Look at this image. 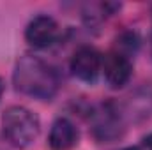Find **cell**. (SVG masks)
Listing matches in <instances>:
<instances>
[{
  "label": "cell",
  "mask_w": 152,
  "mask_h": 150,
  "mask_svg": "<svg viewBox=\"0 0 152 150\" xmlns=\"http://www.w3.org/2000/svg\"><path fill=\"white\" fill-rule=\"evenodd\" d=\"M12 83L20 94L39 101H51L60 88L57 71L42 58L32 55H25L16 62Z\"/></svg>",
  "instance_id": "obj_1"
},
{
  "label": "cell",
  "mask_w": 152,
  "mask_h": 150,
  "mask_svg": "<svg viewBox=\"0 0 152 150\" xmlns=\"http://www.w3.org/2000/svg\"><path fill=\"white\" fill-rule=\"evenodd\" d=\"M39 133V117L25 106H9L2 115V134L14 149L30 147L37 140Z\"/></svg>",
  "instance_id": "obj_2"
},
{
  "label": "cell",
  "mask_w": 152,
  "mask_h": 150,
  "mask_svg": "<svg viewBox=\"0 0 152 150\" xmlns=\"http://www.w3.org/2000/svg\"><path fill=\"white\" fill-rule=\"evenodd\" d=\"M92 120V134L101 143H112L124 136L126 133V120L120 113V106L110 101L103 103L90 113Z\"/></svg>",
  "instance_id": "obj_3"
},
{
  "label": "cell",
  "mask_w": 152,
  "mask_h": 150,
  "mask_svg": "<svg viewBox=\"0 0 152 150\" xmlns=\"http://www.w3.org/2000/svg\"><path fill=\"white\" fill-rule=\"evenodd\" d=\"M118 106L126 124H142L152 118V83H143L134 88Z\"/></svg>",
  "instance_id": "obj_4"
},
{
  "label": "cell",
  "mask_w": 152,
  "mask_h": 150,
  "mask_svg": "<svg viewBox=\"0 0 152 150\" xmlns=\"http://www.w3.org/2000/svg\"><path fill=\"white\" fill-rule=\"evenodd\" d=\"M103 71V57L92 46H81L71 58V73L85 83H94Z\"/></svg>",
  "instance_id": "obj_5"
},
{
  "label": "cell",
  "mask_w": 152,
  "mask_h": 150,
  "mask_svg": "<svg viewBox=\"0 0 152 150\" xmlns=\"http://www.w3.org/2000/svg\"><path fill=\"white\" fill-rule=\"evenodd\" d=\"M57 37H58V25L51 16H46V14L36 16L27 25V30H25L27 42L39 50L51 46L57 41Z\"/></svg>",
  "instance_id": "obj_6"
},
{
  "label": "cell",
  "mask_w": 152,
  "mask_h": 150,
  "mask_svg": "<svg viewBox=\"0 0 152 150\" xmlns=\"http://www.w3.org/2000/svg\"><path fill=\"white\" fill-rule=\"evenodd\" d=\"M103 73H104L106 83L112 88H122L131 79L133 62H131L129 57H126V55H122V53L113 50L103 60Z\"/></svg>",
  "instance_id": "obj_7"
},
{
  "label": "cell",
  "mask_w": 152,
  "mask_h": 150,
  "mask_svg": "<svg viewBox=\"0 0 152 150\" xmlns=\"http://www.w3.org/2000/svg\"><path fill=\"white\" fill-rule=\"evenodd\" d=\"M78 141V129L66 117H60L53 122L48 136L51 150H71Z\"/></svg>",
  "instance_id": "obj_8"
},
{
  "label": "cell",
  "mask_w": 152,
  "mask_h": 150,
  "mask_svg": "<svg viewBox=\"0 0 152 150\" xmlns=\"http://www.w3.org/2000/svg\"><path fill=\"white\" fill-rule=\"evenodd\" d=\"M140 48V37L136 32H124L120 37L115 41V51L126 55L131 58V55H134Z\"/></svg>",
  "instance_id": "obj_9"
},
{
  "label": "cell",
  "mask_w": 152,
  "mask_h": 150,
  "mask_svg": "<svg viewBox=\"0 0 152 150\" xmlns=\"http://www.w3.org/2000/svg\"><path fill=\"white\" fill-rule=\"evenodd\" d=\"M142 147H143V150H152V134H149L147 138H143Z\"/></svg>",
  "instance_id": "obj_10"
},
{
  "label": "cell",
  "mask_w": 152,
  "mask_h": 150,
  "mask_svg": "<svg viewBox=\"0 0 152 150\" xmlns=\"http://www.w3.org/2000/svg\"><path fill=\"white\" fill-rule=\"evenodd\" d=\"M4 90H5V85H4V81H2V78H0V99H2V95H4Z\"/></svg>",
  "instance_id": "obj_11"
},
{
  "label": "cell",
  "mask_w": 152,
  "mask_h": 150,
  "mask_svg": "<svg viewBox=\"0 0 152 150\" xmlns=\"http://www.w3.org/2000/svg\"><path fill=\"white\" fill-rule=\"evenodd\" d=\"M122 150H138V149H134V147H127V149H122Z\"/></svg>",
  "instance_id": "obj_12"
},
{
  "label": "cell",
  "mask_w": 152,
  "mask_h": 150,
  "mask_svg": "<svg viewBox=\"0 0 152 150\" xmlns=\"http://www.w3.org/2000/svg\"><path fill=\"white\" fill-rule=\"evenodd\" d=\"M151 42H152V41H151Z\"/></svg>",
  "instance_id": "obj_13"
}]
</instances>
